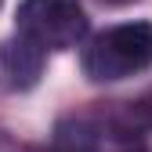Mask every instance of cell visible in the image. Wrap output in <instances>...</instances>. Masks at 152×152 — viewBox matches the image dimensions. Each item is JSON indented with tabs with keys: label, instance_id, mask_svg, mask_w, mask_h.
<instances>
[{
	"label": "cell",
	"instance_id": "6da1fadb",
	"mask_svg": "<svg viewBox=\"0 0 152 152\" xmlns=\"http://www.w3.org/2000/svg\"><path fill=\"white\" fill-rule=\"evenodd\" d=\"M152 69V22H123L83 47V72L94 83L127 80Z\"/></svg>",
	"mask_w": 152,
	"mask_h": 152
},
{
	"label": "cell",
	"instance_id": "7a4b0ae2",
	"mask_svg": "<svg viewBox=\"0 0 152 152\" xmlns=\"http://www.w3.org/2000/svg\"><path fill=\"white\" fill-rule=\"evenodd\" d=\"M15 26L44 51H69L87 36V15L76 0H22Z\"/></svg>",
	"mask_w": 152,
	"mask_h": 152
},
{
	"label": "cell",
	"instance_id": "3957f363",
	"mask_svg": "<svg viewBox=\"0 0 152 152\" xmlns=\"http://www.w3.org/2000/svg\"><path fill=\"white\" fill-rule=\"evenodd\" d=\"M40 72H44V47H36L33 40H26L22 33L0 44V80L11 91L36 87Z\"/></svg>",
	"mask_w": 152,
	"mask_h": 152
},
{
	"label": "cell",
	"instance_id": "277c9868",
	"mask_svg": "<svg viewBox=\"0 0 152 152\" xmlns=\"http://www.w3.org/2000/svg\"><path fill=\"white\" fill-rule=\"evenodd\" d=\"M98 130H91L83 120H76L72 130H58V138H54V148L51 152H98V141H94Z\"/></svg>",
	"mask_w": 152,
	"mask_h": 152
},
{
	"label": "cell",
	"instance_id": "5b68a950",
	"mask_svg": "<svg viewBox=\"0 0 152 152\" xmlns=\"http://www.w3.org/2000/svg\"><path fill=\"white\" fill-rule=\"evenodd\" d=\"M105 4H116V7H123V4H134V0H105Z\"/></svg>",
	"mask_w": 152,
	"mask_h": 152
},
{
	"label": "cell",
	"instance_id": "8992f818",
	"mask_svg": "<svg viewBox=\"0 0 152 152\" xmlns=\"http://www.w3.org/2000/svg\"><path fill=\"white\" fill-rule=\"evenodd\" d=\"M0 4H4V0H0Z\"/></svg>",
	"mask_w": 152,
	"mask_h": 152
}]
</instances>
